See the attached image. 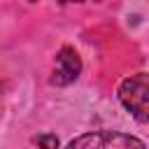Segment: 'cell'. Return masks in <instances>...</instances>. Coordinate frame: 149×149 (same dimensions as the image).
Segmentation results:
<instances>
[{
    "mask_svg": "<svg viewBox=\"0 0 149 149\" xmlns=\"http://www.w3.org/2000/svg\"><path fill=\"white\" fill-rule=\"evenodd\" d=\"M119 100L140 123H149V72H137L123 79L119 86Z\"/></svg>",
    "mask_w": 149,
    "mask_h": 149,
    "instance_id": "cell-1",
    "label": "cell"
},
{
    "mask_svg": "<svg viewBox=\"0 0 149 149\" xmlns=\"http://www.w3.org/2000/svg\"><path fill=\"white\" fill-rule=\"evenodd\" d=\"M65 149H147L142 140L114 130H95L74 137Z\"/></svg>",
    "mask_w": 149,
    "mask_h": 149,
    "instance_id": "cell-2",
    "label": "cell"
},
{
    "mask_svg": "<svg viewBox=\"0 0 149 149\" xmlns=\"http://www.w3.org/2000/svg\"><path fill=\"white\" fill-rule=\"evenodd\" d=\"M81 72V58L77 56V51L72 47H63L56 56V68L51 74V84L56 86H68L72 84Z\"/></svg>",
    "mask_w": 149,
    "mask_h": 149,
    "instance_id": "cell-3",
    "label": "cell"
},
{
    "mask_svg": "<svg viewBox=\"0 0 149 149\" xmlns=\"http://www.w3.org/2000/svg\"><path fill=\"white\" fill-rule=\"evenodd\" d=\"M35 144L40 147V149H58V137L56 135H37L35 137Z\"/></svg>",
    "mask_w": 149,
    "mask_h": 149,
    "instance_id": "cell-4",
    "label": "cell"
},
{
    "mask_svg": "<svg viewBox=\"0 0 149 149\" xmlns=\"http://www.w3.org/2000/svg\"><path fill=\"white\" fill-rule=\"evenodd\" d=\"M74 2H81V0H74ZM95 2H98V0H95Z\"/></svg>",
    "mask_w": 149,
    "mask_h": 149,
    "instance_id": "cell-5",
    "label": "cell"
},
{
    "mask_svg": "<svg viewBox=\"0 0 149 149\" xmlns=\"http://www.w3.org/2000/svg\"><path fill=\"white\" fill-rule=\"evenodd\" d=\"M30 2H35V0H30Z\"/></svg>",
    "mask_w": 149,
    "mask_h": 149,
    "instance_id": "cell-6",
    "label": "cell"
}]
</instances>
